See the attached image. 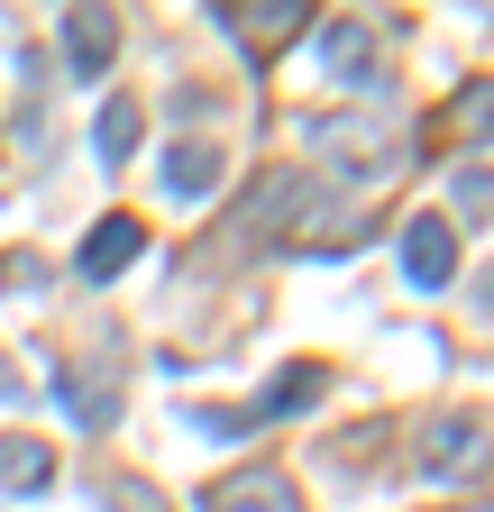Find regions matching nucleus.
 <instances>
[{
  "instance_id": "12",
  "label": "nucleus",
  "mask_w": 494,
  "mask_h": 512,
  "mask_svg": "<svg viewBox=\"0 0 494 512\" xmlns=\"http://www.w3.org/2000/svg\"><path fill=\"white\" fill-rule=\"evenodd\" d=\"M55 403H65L74 421H92V430H110V412H119L110 384H83V375H55Z\"/></svg>"
},
{
  "instance_id": "9",
  "label": "nucleus",
  "mask_w": 494,
  "mask_h": 512,
  "mask_svg": "<svg viewBox=\"0 0 494 512\" xmlns=\"http://www.w3.org/2000/svg\"><path fill=\"white\" fill-rule=\"evenodd\" d=\"M46 485H55V448L28 439V430H10V439H0V494H46Z\"/></svg>"
},
{
  "instance_id": "11",
  "label": "nucleus",
  "mask_w": 494,
  "mask_h": 512,
  "mask_svg": "<svg viewBox=\"0 0 494 512\" xmlns=\"http://www.w3.org/2000/svg\"><path fill=\"white\" fill-rule=\"evenodd\" d=\"M138 128H147V110H138L129 92H110L101 119H92V156H101V165H129V156H138Z\"/></svg>"
},
{
  "instance_id": "3",
  "label": "nucleus",
  "mask_w": 494,
  "mask_h": 512,
  "mask_svg": "<svg viewBox=\"0 0 494 512\" xmlns=\"http://www.w3.org/2000/svg\"><path fill=\"white\" fill-rule=\"evenodd\" d=\"M403 275H412L421 293H440V284L458 275V220H449V211L403 220Z\"/></svg>"
},
{
  "instance_id": "8",
  "label": "nucleus",
  "mask_w": 494,
  "mask_h": 512,
  "mask_svg": "<svg viewBox=\"0 0 494 512\" xmlns=\"http://www.w3.org/2000/svg\"><path fill=\"white\" fill-rule=\"evenodd\" d=\"M238 37H247V55H275L284 37H302V0H247V10H220Z\"/></svg>"
},
{
  "instance_id": "2",
  "label": "nucleus",
  "mask_w": 494,
  "mask_h": 512,
  "mask_svg": "<svg viewBox=\"0 0 494 512\" xmlns=\"http://www.w3.org/2000/svg\"><path fill=\"white\" fill-rule=\"evenodd\" d=\"M138 256H147V220H138V211H110V220H92V238L74 247V275H83V284H110V275H129Z\"/></svg>"
},
{
  "instance_id": "1",
  "label": "nucleus",
  "mask_w": 494,
  "mask_h": 512,
  "mask_svg": "<svg viewBox=\"0 0 494 512\" xmlns=\"http://www.w3.org/2000/svg\"><path fill=\"white\" fill-rule=\"evenodd\" d=\"M412 467H421V485H449V494L458 485H485L494 476V421L485 412H440V421L421 430V458Z\"/></svg>"
},
{
  "instance_id": "6",
  "label": "nucleus",
  "mask_w": 494,
  "mask_h": 512,
  "mask_svg": "<svg viewBox=\"0 0 494 512\" xmlns=\"http://www.w3.org/2000/svg\"><path fill=\"white\" fill-rule=\"evenodd\" d=\"M321 394H330V366H312V357H302V366H284L266 394L247 403V430H257V421H293V412H312Z\"/></svg>"
},
{
  "instance_id": "5",
  "label": "nucleus",
  "mask_w": 494,
  "mask_h": 512,
  "mask_svg": "<svg viewBox=\"0 0 494 512\" xmlns=\"http://www.w3.org/2000/svg\"><path fill=\"white\" fill-rule=\"evenodd\" d=\"M321 64H330L339 92H376V28L366 19H330L321 28Z\"/></svg>"
},
{
  "instance_id": "14",
  "label": "nucleus",
  "mask_w": 494,
  "mask_h": 512,
  "mask_svg": "<svg viewBox=\"0 0 494 512\" xmlns=\"http://www.w3.org/2000/svg\"><path fill=\"white\" fill-rule=\"evenodd\" d=\"M458 128H467V138H494V83H467L458 92Z\"/></svg>"
},
{
  "instance_id": "7",
  "label": "nucleus",
  "mask_w": 494,
  "mask_h": 512,
  "mask_svg": "<svg viewBox=\"0 0 494 512\" xmlns=\"http://www.w3.org/2000/svg\"><path fill=\"white\" fill-rule=\"evenodd\" d=\"M110 55H119V19L110 10H65V64H74L83 83L110 74Z\"/></svg>"
},
{
  "instance_id": "4",
  "label": "nucleus",
  "mask_w": 494,
  "mask_h": 512,
  "mask_svg": "<svg viewBox=\"0 0 494 512\" xmlns=\"http://www.w3.org/2000/svg\"><path fill=\"white\" fill-rule=\"evenodd\" d=\"M202 512H302V485L284 467H238L202 494Z\"/></svg>"
},
{
  "instance_id": "10",
  "label": "nucleus",
  "mask_w": 494,
  "mask_h": 512,
  "mask_svg": "<svg viewBox=\"0 0 494 512\" xmlns=\"http://www.w3.org/2000/svg\"><path fill=\"white\" fill-rule=\"evenodd\" d=\"M220 174H229V156H220V147H202V138L165 147V192H183V202H202V192H220Z\"/></svg>"
},
{
  "instance_id": "15",
  "label": "nucleus",
  "mask_w": 494,
  "mask_h": 512,
  "mask_svg": "<svg viewBox=\"0 0 494 512\" xmlns=\"http://www.w3.org/2000/svg\"><path fill=\"white\" fill-rule=\"evenodd\" d=\"M19 394H28V375H19V357H10V348H0V403H19Z\"/></svg>"
},
{
  "instance_id": "13",
  "label": "nucleus",
  "mask_w": 494,
  "mask_h": 512,
  "mask_svg": "<svg viewBox=\"0 0 494 512\" xmlns=\"http://www.w3.org/2000/svg\"><path fill=\"white\" fill-rule=\"evenodd\" d=\"M92 494H101V512H165V494H156L147 476H101Z\"/></svg>"
}]
</instances>
